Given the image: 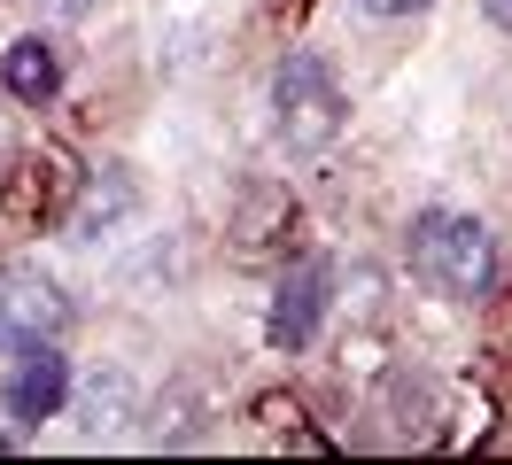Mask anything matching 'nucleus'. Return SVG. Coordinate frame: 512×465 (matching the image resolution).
Segmentation results:
<instances>
[{"label":"nucleus","instance_id":"f257e3e1","mask_svg":"<svg viewBox=\"0 0 512 465\" xmlns=\"http://www.w3.org/2000/svg\"><path fill=\"white\" fill-rule=\"evenodd\" d=\"M412 264L450 303H481V295L497 287V241H489V225H481V217H458V210H427L412 225Z\"/></svg>","mask_w":512,"mask_h":465},{"label":"nucleus","instance_id":"f03ea898","mask_svg":"<svg viewBox=\"0 0 512 465\" xmlns=\"http://www.w3.org/2000/svg\"><path fill=\"white\" fill-rule=\"evenodd\" d=\"M272 109H280V140H288L295 155L334 148V132H342V86H334L326 55L295 47V55L280 62V78H272Z\"/></svg>","mask_w":512,"mask_h":465},{"label":"nucleus","instance_id":"7ed1b4c3","mask_svg":"<svg viewBox=\"0 0 512 465\" xmlns=\"http://www.w3.org/2000/svg\"><path fill=\"white\" fill-rule=\"evenodd\" d=\"M70 194H78V163H70L63 148L16 155V163L0 171V225H8V233H39V225L70 217Z\"/></svg>","mask_w":512,"mask_h":465},{"label":"nucleus","instance_id":"20e7f679","mask_svg":"<svg viewBox=\"0 0 512 465\" xmlns=\"http://www.w3.org/2000/svg\"><path fill=\"white\" fill-rule=\"evenodd\" d=\"M70 326V295L47 272H0V357L55 341Z\"/></svg>","mask_w":512,"mask_h":465},{"label":"nucleus","instance_id":"39448f33","mask_svg":"<svg viewBox=\"0 0 512 465\" xmlns=\"http://www.w3.org/2000/svg\"><path fill=\"white\" fill-rule=\"evenodd\" d=\"M319 318H326V264H319V256H303V264H288L280 295H272L264 341H272L280 357H295V349H311V341H319Z\"/></svg>","mask_w":512,"mask_h":465},{"label":"nucleus","instance_id":"423d86ee","mask_svg":"<svg viewBox=\"0 0 512 465\" xmlns=\"http://www.w3.org/2000/svg\"><path fill=\"white\" fill-rule=\"evenodd\" d=\"M70 396V365L55 341H32V349H16V372H8V388H0V403H8V419L16 427H39V419H55Z\"/></svg>","mask_w":512,"mask_h":465},{"label":"nucleus","instance_id":"0eeeda50","mask_svg":"<svg viewBox=\"0 0 512 465\" xmlns=\"http://www.w3.org/2000/svg\"><path fill=\"white\" fill-rule=\"evenodd\" d=\"M140 210V186H132V171H117V163H101V171H86L78 179V194H70V233L78 241H101L109 225H125V217Z\"/></svg>","mask_w":512,"mask_h":465},{"label":"nucleus","instance_id":"6e6552de","mask_svg":"<svg viewBox=\"0 0 512 465\" xmlns=\"http://www.w3.org/2000/svg\"><path fill=\"white\" fill-rule=\"evenodd\" d=\"M55 86H63V62H55V47H47V39H16V47L0 55V93H8V101L47 109V101H55Z\"/></svg>","mask_w":512,"mask_h":465},{"label":"nucleus","instance_id":"1a4fd4ad","mask_svg":"<svg viewBox=\"0 0 512 465\" xmlns=\"http://www.w3.org/2000/svg\"><path fill=\"white\" fill-rule=\"evenodd\" d=\"M295 225V202L280 194V186H256L249 202H241V217H233V241H241V256H264V248H280Z\"/></svg>","mask_w":512,"mask_h":465},{"label":"nucleus","instance_id":"9d476101","mask_svg":"<svg viewBox=\"0 0 512 465\" xmlns=\"http://www.w3.org/2000/svg\"><path fill=\"white\" fill-rule=\"evenodd\" d=\"M450 419H458V427L443 434L450 450H466V442H481V434H489V419H497V403L481 396V388H458V411H450Z\"/></svg>","mask_w":512,"mask_h":465},{"label":"nucleus","instance_id":"9b49d317","mask_svg":"<svg viewBox=\"0 0 512 465\" xmlns=\"http://www.w3.org/2000/svg\"><path fill=\"white\" fill-rule=\"evenodd\" d=\"M117 411H125V380H94L86 388V434L117 427Z\"/></svg>","mask_w":512,"mask_h":465},{"label":"nucleus","instance_id":"f8f14e48","mask_svg":"<svg viewBox=\"0 0 512 465\" xmlns=\"http://www.w3.org/2000/svg\"><path fill=\"white\" fill-rule=\"evenodd\" d=\"M272 16H280V24H303V16H311V0H272Z\"/></svg>","mask_w":512,"mask_h":465},{"label":"nucleus","instance_id":"ddd939ff","mask_svg":"<svg viewBox=\"0 0 512 465\" xmlns=\"http://www.w3.org/2000/svg\"><path fill=\"white\" fill-rule=\"evenodd\" d=\"M373 16H412V8H427V0H365Z\"/></svg>","mask_w":512,"mask_h":465},{"label":"nucleus","instance_id":"4468645a","mask_svg":"<svg viewBox=\"0 0 512 465\" xmlns=\"http://www.w3.org/2000/svg\"><path fill=\"white\" fill-rule=\"evenodd\" d=\"M481 16H489L497 31H512V0H481Z\"/></svg>","mask_w":512,"mask_h":465}]
</instances>
